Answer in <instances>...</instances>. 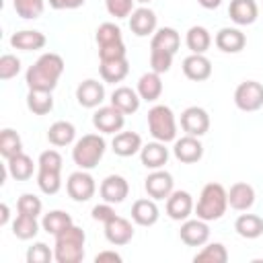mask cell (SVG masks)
Masks as SVG:
<instances>
[{
  "label": "cell",
  "mask_w": 263,
  "mask_h": 263,
  "mask_svg": "<svg viewBox=\"0 0 263 263\" xmlns=\"http://www.w3.org/2000/svg\"><path fill=\"white\" fill-rule=\"evenodd\" d=\"M64 58L60 53H53V51H47V53H41L37 58V62L27 70L25 74V82L29 88H35V90H51L58 86V80L62 78L64 74Z\"/></svg>",
  "instance_id": "cell-1"
},
{
  "label": "cell",
  "mask_w": 263,
  "mask_h": 263,
  "mask_svg": "<svg viewBox=\"0 0 263 263\" xmlns=\"http://www.w3.org/2000/svg\"><path fill=\"white\" fill-rule=\"evenodd\" d=\"M84 242L86 234L80 226L72 224L60 234H55L53 259L58 263H80L84 259Z\"/></svg>",
  "instance_id": "cell-2"
},
{
  "label": "cell",
  "mask_w": 263,
  "mask_h": 263,
  "mask_svg": "<svg viewBox=\"0 0 263 263\" xmlns=\"http://www.w3.org/2000/svg\"><path fill=\"white\" fill-rule=\"evenodd\" d=\"M228 210V191L224 189V185L220 183H208L203 185L199 199L195 203V216L205 220V222H214L220 220Z\"/></svg>",
  "instance_id": "cell-3"
},
{
  "label": "cell",
  "mask_w": 263,
  "mask_h": 263,
  "mask_svg": "<svg viewBox=\"0 0 263 263\" xmlns=\"http://www.w3.org/2000/svg\"><path fill=\"white\" fill-rule=\"evenodd\" d=\"M105 150H107V142L103 134H84L80 140L74 142L72 160L78 168L92 171L105 156Z\"/></svg>",
  "instance_id": "cell-4"
},
{
  "label": "cell",
  "mask_w": 263,
  "mask_h": 263,
  "mask_svg": "<svg viewBox=\"0 0 263 263\" xmlns=\"http://www.w3.org/2000/svg\"><path fill=\"white\" fill-rule=\"evenodd\" d=\"M148 132L158 142H175L177 140V117L168 105H154L148 111Z\"/></svg>",
  "instance_id": "cell-5"
},
{
  "label": "cell",
  "mask_w": 263,
  "mask_h": 263,
  "mask_svg": "<svg viewBox=\"0 0 263 263\" xmlns=\"http://www.w3.org/2000/svg\"><path fill=\"white\" fill-rule=\"evenodd\" d=\"M234 105L245 111L253 113L263 107V84L257 80H245L234 90Z\"/></svg>",
  "instance_id": "cell-6"
},
{
  "label": "cell",
  "mask_w": 263,
  "mask_h": 263,
  "mask_svg": "<svg viewBox=\"0 0 263 263\" xmlns=\"http://www.w3.org/2000/svg\"><path fill=\"white\" fill-rule=\"evenodd\" d=\"M92 125L101 134H119L125 125V115L113 105H101L92 113Z\"/></svg>",
  "instance_id": "cell-7"
},
{
  "label": "cell",
  "mask_w": 263,
  "mask_h": 263,
  "mask_svg": "<svg viewBox=\"0 0 263 263\" xmlns=\"http://www.w3.org/2000/svg\"><path fill=\"white\" fill-rule=\"evenodd\" d=\"M66 191L74 201H88L97 191V183L88 171L78 168V171L70 173V177L66 181Z\"/></svg>",
  "instance_id": "cell-8"
},
{
  "label": "cell",
  "mask_w": 263,
  "mask_h": 263,
  "mask_svg": "<svg viewBox=\"0 0 263 263\" xmlns=\"http://www.w3.org/2000/svg\"><path fill=\"white\" fill-rule=\"evenodd\" d=\"M181 129L187 134V136H195V138H201L208 134L210 129V115L203 107H197V105H191L187 107L183 113H181Z\"/></svg>",
  "instance_id": "cell-9"
},
{
  "label": "cell",
  "mask_w": 263,
  "mask_h": 263,
  "mask_svg": "<svg viewBox=\"0 0 263 263\" xmlns=\"http://www.w3.org/2000/svg\"><path fill=\"white\" fill-rule=\"evenodd\" d=\"M144 189L148 193V197L152 199H166L173 191H175V181H173V175L164 168H156L152 171L146 179H144Z\"/></svg>",
  "instance_id": "cell-10"
},
{
  "label": "cell",
  "mask_w": 263,
  "mask_h": 263,
  "mask_svg": "<svg viewBox=\"0 0 263 263\" xmlns=\"http://www.w3.org/2000/svg\"><path fill=\"white\" fill-rule=\"evenodd\" d=\"M195 212V203L189 191L183 189H175L168 197H166V216L175 222H183L187 220L191 214Z\"/></svg>",
  "instance_id": "cell-11"
},
{
  "label": "cell",
  "mask_w": 263,
  "mask_h": 263,
  "mask_svg": "<svg viewBox=\"0 0 263 263\" xmlns=\"http://www.w3.org/2000/svg\"><path fill=\"white\" fill-rule=\"evenodd\" d=\"M179 238L187 247H203L210 240V226L201 218H187L181 224Z\"/></svg>",
  "instance_id": "cell-12"
},
{
  "label": "cell",
  "mask_w": 263,
  "mask_h": 263,
  "mask_svg": "<svg viewBox=\"0 0 263 263\" xmlns=\"http://www.w3.org/2000/svg\"><path fill=\"white\" fill-rule=\"evenodd\" d=\"M76 101L84 109H97L105 101V86L95 78H86L76 86Z\"/></svg>",
  "instance_id": "cell-13"
},
{
  "label": "cell",
  "mask_w": 263,
  "mask_h": 263,
  "mask_svg": "<svg viewBox=\"0 0 263 263\" xmlns=\"http://www.w3.org/2000/svg\"><path fill=\"white\" fill-rule=\"evenodd\" d=\"M173 154L179 162L183 164H193V162H199L201 156H203V144L199 142V138L195 136H183V138H177L175 144H173Z\"/></svg>",
  "instance_id": "cell-14"
},
{
  "label": "cell",
  "mask_w": 263,
  "mask_h": 263,
  "mask_svg": "<svg viewBox=\"0 0 263 263\" xmlns=\"http://www.w3.org/2000/svg\"><path fill=\"white\" fill-rule=\"evenodd\" d=\"M99 193H101L103 201L115 205V203L125 201V197L129 195V183H127V179L121 177V175H107V177L101 181Z\"/></svg>",
  "instance_id": "cell-15"
},
{
  "label": "cell",
  "mask_w": 263,
  "mask_h": 263,
  "mask_svg": "<svg viewBox=\"0 0 263 263\" xmlns=\"http://www.w3.org/2000/svg\"><path fill=\"white\" fill-rule=\"evenodd\" d=\"M103 226H105V238L113 247H123V245L132 242V238H134V226H132V222L125 220V218H121V216H113Z\"/></svg>",
  "instance_id": "cell-16"
},
{
  "label": "cell",
  "mask_w": 263,
  "mask_h": 263,
  "mask_svg": "<svg viewBox=\"0 0 263 263\" xmlns=\"http://www.w3.org/2000/svg\"><path fill=\"white\" fill-rule=\"evenodd\" d=\"M156 25H158V18H156V12L148 6H140V8H134V12L129 14V29L136 37H148V35H154L156 31Z\"/></svg>",
  "instance_id": "cell-17"
},
{
  "label": "cell",
  "mask_w": 263,
  "mask_h": 263,
  "mask_svg": "<svg viewBox=\"0 0 263 263\" xmlns=\"http://www.w3.org/2000/svg\"><path fill=\"white\" fill-rule=\"evenodd\" d=\"M214 43H216V47H218L220 51H224V53H238V51L245 49L247 37H245V33H242L240 29H236V27H222V29L216 33Z\"/></svg>",
  "instance_id": "cell-18"
},
{
  "label": "cell",
  "mask_w": 263,
  "mask_h": 263,
  "mask_svg": "<svg viewBox=\"0 0 263 263\" xmlns=\"http://www.w3.org/2000/svg\"><path fill=\"white\" fill-rule=\"evenodd\" d=\"M160 218V210L156 205V199L152 197H140L132 205V220L138 226H154Z\"/></svg>",
  "instance_id": "cell-19"
},
{
  "label": "cell",
  "mask_w": 263,
  "mask_h": 263,
  "mask_svg": "<svg viewBox=\"0 0 263 263\" xmlns=\"http://www.w3.org/2000/svg\"><path fill=\"white\" fill-rule=\"evenodd\" d=\"M183 74L193 82H203L212 76V62L205 58V53H191L183 60Z\"/></svg>",
  "instance_id": "cell-20"
},
{
  "label": "cell",
  "mask_w": 263,
  "mask_h": 263,
  "mask_svg": "<svg viewBox=\"0 0 263 263\" xmlns=\"http://www.w3.org/2000/svg\"><path fill=\"white\" fill-rule=\"evenodd\" d=\"M228 14H230V21L238 27H247V25H253L259 16V6L255 0H230V6H228Z\"/></svg>",
  "instance_id": "cell-21"
},
{
  "label": "cell",
  "mask_w": 263,
  "mask_h": 263,
  "mask_svg": "<svg viewBox=\"0 0 263 263\" xmlns=\"http://www.w3.org/2000/svg\"><path fill=\"white\" fill-rule=\"evenodd\" d=\"M140 160L150 171L162 168L166 164V160H168V148H166V144L164 142H158V140L144 144L142 150H140Z\"/></svg>",
  "instance_id": "cell-22"
},
{
  "label": "cell",
  "mask_w": 263,
  "mask_h": 263,
  "mask_svg": "<svg viewBox=\"0 0 263 263\" xmlns=\"http://www.w3.org/2000/svg\"><path fill=\"white\" fill-rule=\"evenodd\" d=\"M255 203V189L253 185L238 181L234 185H230L228 189V205L236 212H249Z\"/></svg>",
  "instance_id": "cell-23"
},
{
  "label": "cell",
  "mask_w": 263,
  "mask_h": 263,
  "mask_svg": "<svg viewBox=\"0 0 263 263\" xmlns=\"http://www.w3.org/2000/svg\"><path fill=\"white\" fill-rule=\"evenodd\" d=\"M142 136L136 134V132H119L113 136V142H111V150L121 156V158H127V156H134L142 150Z\"/></svg>",
  "instance_id": "cell-24"
},
{
  "label": "cell",
  "mask_w": 263,
  "mask_h": 263,
  "mask_svg": "<svg viewBox=\"0 0 263 263\" xmlns=\"http://www.w3.org/2000/svg\"><path fill=\"white\" fill-rule=\"evenodd\" d=\"M45 43H47V37L41 31H35V29L16 31L10 37V45L14 49H21V51H37V49H43Z\"/></svg>",
  "instance_id": "cell-25"
},
{
  "label": "cell",
  "mask_w": 263,
  "mask_h": 263,
  "mask_svg": "<svg viewBox=\"0 0 263 263\" xmlns=\"http://www.w3.org/2000/svg\"><path fill=\"white\" fill-rule=\"evenodd\" d=\"M109 101H111V105L117 107L123 115L136 113V111L140 109V103H142L138 90H134V88H129V86H117V88L111 92V99H109Z\"/></svg>",
  "instance_id": "cell-26"
},
{
  "label": "cell",
  "mask_w": 263,
  "mask_h": 263,
  "mask_svg": "<svg viewBox=\"0 0 263 263\" xmlns=\"http://www.w3.org/2000/svg\"><path fill=\"white\" fill-rule=\"evenodd\" d=\"M136 90H138L140 99L146 101V103H154V101H158L160 95H162V78H160V74L154 72V70L142 74L140 80H138Z\"/></svg>",
  "instance_id": "cell-27"
},
{
  "label": "cell",
  "mask_w": 263,
  "mask_h": 263,
  "mask_svg": "<svg viewBox=\"0 0 263 263\" xmlns=\"http://www.w3.org/2000/svg\"><path fill=\"white\" fill-rule=\"evenodd\" d=\"M179 45H181V35L173 27L156 29L152 39H150V49H162V51H168L173 55L179 51Z\"/></svg>",
  "instance_id": "cell-28"
},
{
  "label": "cell",
  "mask_w": 263,
  "mask_h": 263,
  "mask_svg": "<svg viewBox=\"0 0 263 263\" xmlns=\"http://www.w3.org/2000/svg\"><path fill=\"white\" fill-rule=\"evenodd\" d=\"M33 171H35V162L25 152H18V154H14L12 158L6 160V173L14 181H29L33 177Z\"/></svg>",
  "instance_id": "cell-29"
},
{
  "label": "cell",
  "mask_w": 263,
  "mask_h": 263,
  "mask_svg": "<svg viewBox=\"0 0 263 263\" xmlns=\"http://www.w3.org/2000/svg\"><path fill=\"white\" fill-rule=\"evenodd\" d=\"M74 140H76V127L70 121H64V119L53 121L47 129V142L51 146H58V148L70 146Z\"/></svg>",
  "instance_id": "cell-30"
},
{
  "label": "cell",
  "mask_w": 263,
  "mask_h": 263,
  "mask_svg": "<svg viewBox=\"0 0 263 263\" xmlns=\"http://www.w3.org/2000/svg\"><path fill=\"white\" fill-rule=\"evenodd\" d=\"M234 230L238 236H242L247 240L259 238L263 234V218L257 214H240L234 220Z\"/></svg>",
  "instance_id": "cell-31"
},
{
  "label": "cell",
  "mask_w": 263,
  "mask_h": 263,
  "mask_svg": "<svg viewBox=\"0 0 263 263\" xmlns=\"http://www.w3.org/2000/svg\"><path fill=\"white\" fill-rule=\"evenodd\" d=\"M185 45L191 53H205L212 45V35L205 27L201 25H193L189 27V31L185 33Z\"/></svg>",
  "instance_id": "cell-32"
},
{
  "label": "cell",
  "mask_w": 263,
  "mask_h": 263,
  "mask_svg": "<svg viewBox=\"0 0 263 263\" xmlns=\"http://www.w3.org/2000/svg\"><path fill=\"white\" fill-rule=\"evenodd\" d=\"M99 74H101L103 82L117 84V82H121V80L129 74V62H127V58L111 60V62H101V66H99Z\"/></svg>",
  "instance_id": "cell-33"
},
{
  "label": "cell",
  "mask_w": 263,
  "mask_h": 263,
  "mask_svg": "<svg viewBox=\"0 0 263 263\" xmlns=\"http://www.w3.org/2000/svg\"><path fill=\"white\" fill-rule=\"evenodd\" d=\"M27 109L33 115H47L53 109V95H51V90L29 88V92H27Z\"/></svg>",
  "instance_id": "cell-34"
},
{
  "label": "cell",
  "mask_w": 263,
  "mask_h": 263,
  "mask_svg": "<svg viewBox=\"0 0 263 263\" xmlns=\"http://www.w3.org/2000/svg\"><path fill=\"white\" fill-rule=\"evenodd\" d=\"M72 224H74L72 216L68 212H64V210H51V212L43 214V218H41V228L47 234H53V236L60 234L62 230H66Z\"/></svg>",
  "instance_id": "cell-35"
},
{
  "label": "cell",
  "mask_w": 263,
  "mask_h": 263,
  "mask_svg": "<svg viewBox=\"0 0 263 263\" xmlns=\"http://www.w3.org/2000/svg\"><path fill=\"white\" fill-rule=\"evenodd\" d=\"M195 263H226L228 261V251L222 242H205L201 251L193 255Z\"/></svg>",
  "instance_id": "cell-36"
},
{
  "label": "cell",
  "mask_w": 263,
  "mask_h": 263,
  "mask_svg": "<svg viewBox=\"0 0 263 263\" xmlns=\"http://www.w3.org/2000/svg\"><path fill=\"white\" fill-rule=\"evenodd\" d=\"M39 232V222L35 216H27V214H18L12 222V234L18 240H31L35 238Z\"/></svg>",
  "instance_id": "cell-37"
},
{
  "label": "cell",
  "mask_w": 263,
  "mask_h": 263,
  "mask_svg": "<svg viewBox=\"0 0 263 263\" xmlns=\"http://www.w3.org/2000/svg\"><path fill=\"white\" fill-rule=\"evenodd\" d=\"M62 171H47V168H37V187L45 195H55L62 189Z\"/></svg>",
  "instance_id": "cell-38"
},
{
  "label": "cell",
  "mask_w": 263,
  "mask_h": 263,
  "mask_svg": "<svg viewBox=\"0 0 263 263\" xmlns=\"http://www.w3.org/2000/svg\"><path fill=\"white\" fill-rule=\"evenodd\" d=\"M18 152H23V140H21V136L14 129L4 127L0 132V154L8 160V158H12Z\"/></svg>",
  "instance_id": "cell-39"
},
{
  "label": "cell",
  "mask_w": 263,
  "mask_h": 263,
  "mask_svg": "<svg viewBox=\"0 0 263 263\" xmlns=\"http://www.w3.org/2000/svg\"><path fill=\"white\" fill-rule=\"evenodd\" d=\"M12 6L21 18L33 21V18H39L43 14L45 0H12Z\"/></svg>",
  "instance_id": "cell-40"
},
{
  "label": "cell",
  "mask_w": 263,
  "mask_h": 263,
  "mask_svg": "<svg viewBox=\"0 0 263 263\" xmlns=\"http://www.w3.org/2000/svg\"><path fill=\"white\" fill-rule=\"evenodd\" d=\"M95 39H97V45L103 47V45L121 43L123 41V35H121V29L115 23H103V25H99Z\"/></svg>",
  "instance_id": "cell-41"
},
{
  "label": "cell",
  "mask_w": 263,
  "mask_h": 263,
  "mask_svg": "<svg viewBox=\"0 0 263 263\" xmlns=\"http://www.w3.org/2000/svg\"><path fill=\"white\" fill-rule=\"evenodd\" d=\"M43 210V203L37 195L33 193H23L18 199H16V212L18 214H27V216H39Z\"/></svg>",
  "instance_id": "cell-42"
},
{
  "label": "cell",
  "mask_w": 263,
  "mask_h": 263,
  "mask_svg": "<svg viewBox=\"0 0 263 263\" xmlns=\"http://www.w3.org/2000/svg\"><path fill=\"white\" fill-rule=\"evenodd\" d=\"M173 53L168 51H162V49H150V70L158 72V74H164L171 70L173 66Z\"/></svg>",
  "instance_id": "cell-43"
},
{
  "label": "cell",
  "mask_w": 263,
  "mask_h": 263,
  "mask_svg": "<svg viewBox=\"0 0 263 263\" xmlns=\"http://www.w3.org/2000/svg\"><path fill=\"white\" fill-rule=\"evenodd\" d=\"M21 72V60L14 53L0 55V80H10Z\"/></svg>",
  "instance_id": "cell-44"
},
{
  "label": "cell",
  "mask_w": 263,
  "mask_h": 263,
  "mask_svg": "<svg viewBox=\"0 0 263 263\" xmlns=\"http://www.w3.org/2000/svg\"><path fill=\"white\" fill-rule=\"evenodd\" d=\"M53 259V249L45 242H35L27 249V263H49Z\"/></svg>",
  "instance_id": "cell-45"
},
{
  "label": "cell",
  "mask_w": 263,
  "mask_h": 263,
  "mask_svg": "<svg viewBox=\"0 0 263 263\" xmlns=\"http://www.w3.org/2000/svg\"><path fill=\"white\" fill-rule=\"evenodd\" d=\"M134 2L136 0H105L107 12L115 18H129L134 12Z\"/></svg>",
  "instance_id": "cell-46"
},
{
  "label": "cell",
  "mask_w": 263,
  "mask_h": 263,
  "mask_svg": "<svg viewBox=\"0 0 263 263\" xmlns=\"http://www.w3.org/2000/svg\"><path fill=\"white\" fill-rule=\"evenodd\" d=\"M62 164L64 160L58 150H43L37 160V168H47V171H62Z\"/></svg>",
  "instance_id": "cell-47"
},
{
  "label": "cell",
  "mask_w": 263,
  "mask_h": 263,
  "mask_svg": "<svg viewBox=\"0 0 263 263\" xmlns=\"http://www.w3.org/2000/svg\"><path fill=\"white\" fill-rule=\"evenodd\" d=\"M121 58H127V49L123 41L99 47V62H111V60H121Z\"/></svg>",
  "instance_id": "cell-48"
},
{
  "label": "cell",
  "mask_w": 263,
  "mask_h": 263,
  "mask_svg": "<svg viewBox=\"0 0 263 263\" xmlns=\"http://www.w3.org/2000/svg\"><path fill=\"white\" fill-rule=\"evenodd\" d=\"M90 216H92V220H97V222H109L113 216H117L115 214V210H113V203H107V201H103V203H99V205H95L92 208V212H90Z\"/></svg>",
  "instance_id": "cell-49"
},
{
  "label": "cell",
  "mask_w": 263,
  "mask_h": 263,
  "mask_svg": "<svg viewBox=\"0 0 263 263\" xmlns=\"http://www.w3.org/2000/svg\"><path fill=\"white\" fill-rule=\"evenodd\" d=\"M84 2L86 0H47V4L53 10H74V8L84 6Z\"/></svg>",
  "instance_id": "cell-50"
},
{
  "label": "cell",
  "mask_w": 263,
  "mask_h": 263,
  "mask_svg": "<svg viewBox=\"0 0 263 263\" xmlns=\"http://www.w3.org/2000/svg\"><path fill=\"white\" fill-rule=\"evenodd\" d=\"M105 261L121 263V261H123V257H121L119 253H115V251H101V253H97V257H95V263H105Z\"/></svg>",
  "instance_id": "cell-51"
},
{
  "label": "cell",
  "mask_w": 263,
  "mask_h": 263,
  "mask_svg": "<svg viewBox=\"0 0 263 263\" xmlns=\"http://www.w3.org/2000/svg\"><path fill=\"white\" fill-rule=\"evenodd\" d=\"M8 220H10V208H8V203H0V226H6L8 224Z\"/></svg>",
  "instance_id": "cell-52"
},
{
  "label": "cell",
  "mask_w": 263,
  "mask_h": 263,
  "mask_svg": "<svg viewBox=\"0 0 263 263\" xmlns=\"http://www.w3.org/2000/svg\"><path fill=\"white\" fill-rule=\"evenodd\" d=\"M197 2H199V6H203L208 10H214V8H218L222 4V0H197Z\"/></svg>",
  "instance_id": "cell-53"
},
{
  "label": "cell",
  "mask_w": 263,
  "mask_h": 263,
  "mask_svg": "<svg viewBox=\"0 0 263 263\" xmlns=\"http://www.w3.org/2000/svg\"><path fill=\"white\" fill-rule=\"evenodd\" d=\"M136 2H140V4H142V6H146V4H150V2H152V0H136Z\"/></svg>",
  "instance_id": "cell-54"
}]
</instances>
